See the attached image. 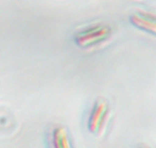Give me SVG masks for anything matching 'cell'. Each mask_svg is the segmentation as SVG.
<instances>
[{"label": "cell", "instance_id": "6da1fadb", "mask_svg": "<svg viewBox=\"0 0 156 148\" xmlns=\"http://www.w3.org/2000/svg\"><path fill=\"white\" fill-rule=\"evenodd\" d=\"M112 30L105 23H94L86 25L75 34L76 44L82 48H90L105 42L111 37Z\"/></svg>", "mask_w": 156, "mask_h": 148}, {"label": "cell", "instance_id": "7a4b0ae2", "mask_svg": "<svg viewBox=\"0 0 156 148\" xmlns=\"http://www.w3.org/2000/svg\"><path fill=\"white\" fill-rule=\"evenodd\" d=\"M111 118V108L108 101L102 98L96 99L88 116V131L94 134L101 135L106 130Z\"/></svg>", "mask_w": 156, "mask_h": 148}, {"label": "cell", "instance_id": "3957f363", "mask_svg": "<svg viewBox=\"0 0 156 148\" xmlns=\"http://www.w3.org/2000/svg\"><path fill=\"white\" fill-rule=\"evenodd\" d=\"M131 24L137 28L145 31L148 33L155 34L156 31L155 16L152 14L145 12H138L133 13L129 17Z\"/></svg>", "mask_w": 156, "mask_h": 148}, {"label": "cell", "instance_id": "277c9868", "mask_svg": "<svg viewBox=\"0 0 156 148\" xmlns=\"http://www.w3.org/2000/svg\"><path fill=\"white\" fill-rule=\"evenodd\" d=\"M51 144L53 148H73L71 140L66 129L62 126H56L51 133Z\"/></svg>", "mask_w": 156, "mask_h": 148}, {"label": "cell", "instance_id": "5b68a950", "mask_svg": "<svg viewBox=\"0 0 156 148\" xmlns=\"http://www.w3.org/2000/svg\"><path fill=\"white\" fill-rule=\"evenodd\" d=\"M140 148H149V147H146V146H142V147H140Z\"/></svg>", "mask_w": 156, "mask_h": 148}]
</instances>
